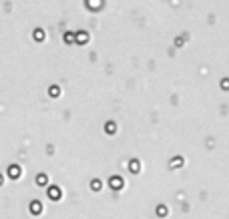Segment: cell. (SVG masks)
I'll return each mask as SVG.
<instances>
[{
  "instance_id": "2",
  "label": "cell",
  "mask_w": 229,
  "mask_h": 219,
  "mask_svg": "<svg viewBox=\"0 0 229 219\" xmlns=\"http://www.w3.org/2000/svg\"><path fill=\"white\" fill-rule=\"evenodd\" d=\"M10 175H12V177H18V175H20V169H18L16 165H12V167H10Z\"/></svg>"
},
{
  "instance_id": "8",
  "label": "cell",
  "mask_w": 229,
  "mask_h": 219,
  "mask_svg": "<svg viewBox=\"0 0 229 219\" xmlns=\"http://www.w3.org/2000/svg\"><path fill=\"white\" fill-rule=\"evenodd\" d=\"M157 211H159V217H163V215H165V213H167V209H165V207H159V209H157Z\"/></svg>"
},
{
  "instance_id": "9",
  "label": "cell",
  "mask_w": 229,
  "mask_h": 219,
  "mask_svg": "<svg viewBox=\"0 0 229 219\" xmlns=\"http://www.w3.org/2000/svg\"><path fill=\"white\" fill-rule=\"evenodd\" d=\"M93 189H101V181H93Z\"/></svg>"
},
{
  "instance_id": "10",
  "label": "cell",
  "mask_w": 229,
  "mask_h": 219,
  "mask_svg": "<svg viewBox=\"0 0 229 219\" xmlns=\"http://www.w3.org/2000/svg\"><path fill=\"white\" fill-rule=\"evenodd\" d=\"M0 185H2V177H0Z\"/></svg>"
},
{
  "instance_id": "5",
  "label": "cell",
  "mask_w": 229,
  "mask_h": 219,
  "mask_svg": "<svg viewBox=\"0 0 229 219\" xmlns=\"http://www.w3.org/2000/svg\"><path fill=\"white\" fill-rule=\"evenodd\" d=\"M115 129H117V127H115V125H113V123H109V125H106V131H109V133H113Z\"/></svg>"
},
{
  "instance_id": "1",
  "label": "cell",
  "mask_w": 229,
  "mask_h": 219,
  "mask_svg": "<svg viewBox=\"0 0 229 219\" xmlns=\"http://www.w3.org/2000/svg\"><path fill=\"white\" fill-rule=\"evenodd\" d=\"M111 187L113 189H121V187H123V179L121 177H113L111 179Z\"/></svg>"
},
{
  "instance_id": "6",
  "label": "cell",
  "mask_w": 229,
  "mask_h": 219,
  "mask_svg": "<svg viewBox=\"0 0 229 219\" xmlns=\"http://www.w3.org/2000/svg\"><path fill=\"white\" fill-rule=\"evenodd\" d=\"M131 169H133V171H139V163L133 161V163H131Z\"/></svg>"
},
{
  "instance_id": "4",
  "label": "cell",
  "mask_w": 229,
  "mask_h": 219,
  "mask_svg": "<svg viewBox=\"0 0 229 219\" xmlns=\"http://www.w3.org/2000/svg\"><path fill=\"white\" fill-rule=\"evenodd\" d=\"M30 209H32V213H40V203H32V205H30Z\"/></svg>"
},
{
  "instance_id": "3",
  "label": "cell",
  "mask_w": 229,
  "mask_h": 219,
  "mask_svg": "<svg viewBox=\"0 0 229 219\" xmlns=\"http://www.w3.org/2000/svg\"><path fill=\"white\" fill-rule=\"evenodd\" d=\"M48 195H50V197H52V199H54V201H56V199H58V197H60V193H58V189H54V187H52V189H50V191H48Z\"/></svg>"
},
{
  "instance_id": "7",
  "label": "cell",
  "mask_w": 229,
  "mask_h": 219,
  "mask_svg": "<svg viewBox=\"0 0 229 219\" xmlns=\"http://www.w3.org/2000/svg\"><path fill=\"white\" fill-rule=\"evenodd\" d=\"M44 183H46V177L40 175V177H38V185H44Z\"/></svg>"
}]
</instances>
